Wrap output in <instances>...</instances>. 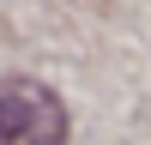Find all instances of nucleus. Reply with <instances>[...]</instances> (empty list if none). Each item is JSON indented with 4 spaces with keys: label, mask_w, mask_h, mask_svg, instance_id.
Masks as SVG:
<instances>
[{
    "label": "nucleus",
    "mask_w": 151,
    "mask_h": 145,
    "mask_svg": "<svg viewBox=\"0 0 151 145\" xmlns=\"http://www.w3.org/2000/svg\"><path fill=\"white\" fill-rule=\"evenodd\" d=\"M0 145H67V109L36 79H0Z\"/></svg>",
    "instance_id": "nucleus-1"
}]
</instances>
